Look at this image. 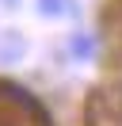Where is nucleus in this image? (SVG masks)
<instances>
[]
</instances>
